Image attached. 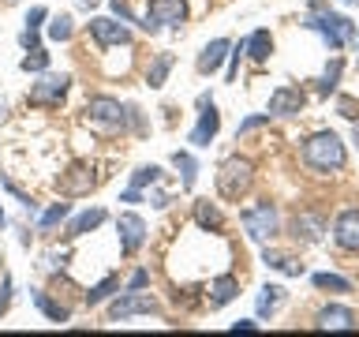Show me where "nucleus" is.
Returning <instances> with one entry per match:
<instances>
[{
  "label": "nucleus",
  "instance_id": "f257e3e1",
  "mask_svg": "<svg viewBox=\"0 0 359 337\" xmlns=\"http://www.w3.org/2000/svg\"><path fill=\"white\" fill-rule=\"evenodd\" d=\"M307 30H318L330 49H344L348 41H355V22L341 15V11H330L325 0H311V15L303 19Z\"/></svg>",
  "mask_w": 359,
  "mask_h": 337
},
{
  "label": "nucleus",
  "instance_id": "f03ea898",
  "mask_svg": "<svg viewBox=\"0 0 359 337\" xmlns=\"http://www.w3.org/2000/svg\"><path fill=\"white\" fill-rule=\"evenodd\" d=\"M303 161H307L314 173H337V168H344L348 150L333 131H318L303 143Z\"/></svg>",
  "mask_w": 359,
  "mask_h": 337
},
{
  "label": "nucleus",
  "instance_id": "7ed1b4c3",
  "mask_svg": "<svg viewBox=\"0 0 359 337\" xmlns=\"http://www.w3.org/2000/svg\"><path fill=\"white\" fill-rule=\"evenodd\" d=\"M255 184V165L247 161V157H229V161H221L217 168V195L229 199V202H240L247 191Z\"/></svg>",
  "mask_w": 359,
  "mask_h": 337
},
{
  "label": "nucleus",
  "instance_id": "20e7f679",
  "mask_svg": "<svg viewBox=\"0 0 359 337\" xmlns=\"http://www.w3.org/2000/svg\"><path fill=\"white\" fill-rule=\"evenodd\" d=\"M184 19H187V0H150L146 19L139 22V27L150 30V34H157L161 27H180Z\"/></svg>",
  "mask_w": 359,
  "mask_h": 337
},
{
  "label": "nucleus",
  "instance_id": "39448f33",
  "mask_svg": "<svg viewBox=\"0 0 359 337\" xmlns=\"http://www.w3.org/2000/svg\"><path fill=\"white\" fill-rule=\"evenodd\" d=\"M131 109H123L116 98H90L86 101V117L97 131H120Z\"/></svg>",
  "mask_w": 359,
  "mask_h": 337
},
{
  "label": "nucleus",
  "instance_id": "423d86ee",
  "mask_svg": "<svg viewBox=\"0 0 359 337\" xmlns=\"http://www.w3.org/2000/svg\"><path fill=\"white\" fill-rule=\"evenodd\" d=\"M240 221H243L247 236L262 244V240H269V236L277 232V206H273V202H258V206L240 213Z\"/></svg>",
  "mask_w": 359,
  "mask_h": 337
},
{
  "label": "nucleus",
  "instance_id": "0eeeda50",
  "mask_svg": "<svg viewBox=\"0 0 359 337\" xmlns=\"http://www.w3.org/2000/svg\"><path fill=\"white\" fill-rule=\"evenodd\" d=\"M67 86H72V75H53V72H41V79L30 86L27 101L30 105H60Z\"/></svg>",
  "mask_w": 359,
  "mask_h": 337
},
{
  "label": "nucleus",
  "instance_id": "6e6552de",
  "mask_svg": "<svg viewBox=\"0 0 359 337\" xmlns=\"http://www.w3.org/2000/svg\"><path fill=\"white\" fill-rule=\"evenodd\" d=\"M90 38L97 41V49H112V45H131V30L120 19L97 15V19H90Z\"/></svg>",
  "mask_w": 359,
  "mask_h": 337
},
{
  "label": "nucleus",
  "instance_id": "1a4fd4ad",
  "mask_svg": "<svg viewBox=\"0 0 359 337\" xmlns=\"http://www.w3.org/2000/svg\"><path fill=\"white\" fill-rule=\"evenodd\" d=\"M131 315H157V303L154 296H146V292H123V296L109 308V322H123V319H131Z\"/></svg>",
  "mask_w": 359,
  "mask_h": 337
},
{
  "label": "nucleus",
  "instance_id": "9d476101",
  "mask_svg": "<svg viewBox=\"0 0 359 337\" xmlns=\"http://www.w3.org/2000/svg\"><path fill=\"white\" fill-rule=\"evenodd\" d=\"M221 131V112L217 105H213L210 98H202V112H198V124H195V131L187 135V143L191 146H210L213 143V135Z\"/></svg>",
  "mask_w": 359,
  "mask_h": 337
},
{
  "label": "nucleus",
  "instance_id": "9b49d317",
  "mask_svg": "<svg viewBox=\"0 0 359 337\" xmlns=\"http://www.w3.org/2000/svg\"><path fill=\"white\" fill-rule=\"evenodd\" d=\"M116 232H120V251L123 255H135L146 240V221L139 213H120L116 218Z\"/></svg>",
  "mask_w": 359,
  "mask_h": 337
},
{
  "label": "nucleus",
  "instance_id": "f8f14e48",
  "mask_svg": "<svg viewBox=\"0 0 359 337\" xmlns=\"http://www.w3.org/2000/svg\"><path fill=\"white\" fill-rule=\"evenodd\" d=\"M307 105V94H303L299 86H277L273 94H269V117H292V112H299Z\"/></svg>",
  "mask_w": 359,
  "mask_h": 337
},
{
  "label": "nucleus",
  "instance_id": "ddd939ff",
  "mask_svg": "<svg viewBox=\"0 0 359 337\" xmlns=\"http://www.w3.org/2000/svg\"><path fill=\"white\" fill-rule=\"evenodd\" d=\"M333 240L344 251H359V210H344L333 221Z\"/></svg>",
  "mask_w": 359,
  "mask_h": 337
},
{
  "label": "nucleus",
  "instance_id": "4468645a",
  "mask_svg": "<svg viewBox=\"0 0 359 337\" xmlns=\"http://www.w3.org/2000/svg\"><path fill=\"white\" fill-rule=\"evenodd\" d=\"M322 232H325V221L318 213H296V221H292V236L303 244H318Z\"/></svg>",
  "mask_w": 359,
  "mask_h": 337
},
{
  "label": "nucleus",
  "instance_id": "2eb2a0df",
  "mask_svg": "<svg viewBox=\"0 0 359 337\" xmlns=\"http://www.w3.org/2000/svg\"><path fill=\"white\" fill-rule=\"evenodd\" d=\"M318 330H355V311L352 308H322L318 311Z\"/></svg>",
  "mask_w": 359,
  "mask_h": 337
},
{
  "label": "nucleus",
  "instance_id": "dca6fc26",
  "mask_svg": "<svg viewBox=\"0 0 359 337\" xmlns=\"http://www.w3.org/2000/svg\"><path fill=\"white\" fill-rule=\"evenodd\" d=\"M229 49H232V45H229V41H224V38H213V41L206 45V49H202V53H198V64H195V67H198V72H202V75H210V72H217V67L224 64V56H229Z\"/></svg>",
  "mask_w": 359,
  "mask_h": 337
},
{
  "label": "nucleus",
  "instance_id": "f3484780",
  "mask_svg": "<svg viewBox=\"0 0 359 337\" xmlns=\"http://www.w3.org/2000/svg\"><path fill=\"white\" fill-rule=\"evenodd\" d=\"M236 292H240V281H236L232 274H224V277H217L210 285V308L217 311V308H224L229 300H236Z\"/></svg>",
  "mask_w": 359,
  "mask_h": 337
},
{
  "label": "nucleus",
  "instance_id": "a211bd4d",
  "mask_svg": "<svg viewBox=\"0 0 359 337\" xmlns=\"http://www.w3.org/2000/svg\"><path fill=\"white\" fill-rule=\"evenodd\" d=\"M94 184H97V180L90 176L83 165H79V168H72V173H67V176L60 180V191H64L67 199H72V195H86V191L94 187Z\"/></svg>",
  "mask_w": 359,
  "mask_h": 337
},
{
  "label": "nucleus",
  "instance_id": "6ab92c4d",
  "mask_svg": "<svg viewBox=\"0 0 359 337\" xmlns=\"http://www.w3.org/2000/svg\"><path fill=\"white\" fill-rule=\"evenodd\" d=\"M262 263L269 266V270H280V274H288V277H299L303 274V263L299 258H292V255H285V251H262Z\"/></svg>",
  "mask_w": 359,
  "mask_h": 337
},
{
  "label": "nucleus",
  "instance_id": "aec40b11",
  "mask_svg": "<svg viewBox=\"0 0 359 337\" xmlns=\"http://www.w3.org/2000/svg\"><path fill=\"white\" fill-rule=\"evenodd\" d=\"M195 221L202 225L206 232H221V225H224V218H221V210L213 206L210 199H198L195 202Z\"/></svg>",
  "mask_w": 359,
  "mask_h": 337
},
{
  "label": "nucleus",
  "instance_id": "412c9836",
  "mask_svg": "<svg viewBox=\"0 0 359 337\" xmlns=\"http://www.w3.org/2000/svg\"><path fill=\"white\" fill-rule=\"evenodd\" d=\"M269 53H273V38H269V30H255L251 38H247V56L258 60V64H266Z\"/></svg>",
  "mask_w": 359,
  "mask_h": 337
},
{
  "label": "nucleus",
  "instance_id": "4be33fe9",
  "mask_svg": "<svg viewBox=\"0 0 359 337\" xmlns=\"http://www.w3.org/2000/svg\"><path fill=\"white\" fill-rule=\"evenodd\" d=\"M172 64H176V56H172V53H161V56L150 64V72H146V83H150L154 90H161L165 79H168V72H172Z\"/></svg>",
  "mask_w": 359,
  "mask_h": 337
},
{
  "label": "nucleus",
  "instance_id": "5701e85b",
  "mask_svg": "<svg viewBox=\"0 0 359 337\" xmlns=\"http://www.w3.org/2000/svg\"><path fill=\"white\" fill-rule=\"evenodd\" d=\"M101 221H105V210L94 206V210H86V213H79V218L67 225V232H72V236H83V232H90V229H97Z\"/></svg>",
  "mask_w": 359,
  "mask_h": 337
},
{
  "label": "nucleus",
  "instance_id": "b1692460",
  "mask_svg": "<svg viewBox=\"0 0 359 337\" xmlns=\"http://www.w3.org/2000/svg\"><path fill=\"white\" fill-rule=\"evenodd\" d=\"M30 300H34V303H38V308H41L45 315H49V319H53V322H67V319H72V311H67V308H64V303H53V300H49V296H45V292H38V289H34V292H30Z\"/></svg>",
  "mask_w": 359,
  "mask_h": 337
},
{
  "label": "nucleus",
  "instance_id": "393cba45",
  "mask_svg": "<svg viewBox=\"0 0 359 337\" xmlns=\"http://www.w3.org/2000/svg\"><path fill=\"white\" fill-rule=\"evenodd\" d=\"M280 300H285V289H280V285H266L262 296H258V315H262V319H266V315H273L280 308Z\"/></svg>",
  "mask_w": 359,
  "mask_h": 337
},
{
  "label": "nucleus",
  "instance_id": "a878e982",
  "mask_svg": "<svg viewBox=\"0 0 359 337\" xmlns=\"http://www.w3.org/2000/svg\"><path fill=\"white\" fill-rule=\"evenodd\" d=\"M172 165L180 168V173H184V191H191V187H195V173H198L195 157H191L187 150H176V154H172Z\"/></svg>",
  "mask_w": 359,
  "mask_h": 337
},
{
  "label": "nucleus",
  "instance_id": "bb28decb",
  "mask_svg": "<svg viewBox=\"0 0 359 337\" xmlns=\"http://www.w3.org/2000/svg\"><path fill=\"white\" fill-rule=\"evenodd\" d=\"M19 67H22V72H34V75L49 72V53H45L41 45H38V49H27V56L19 60Z\"/></svg>",
  "mask_w": 359,
  "mask_h": 337
},
{
  "label": "nucleus",
  "instance_id": "cd10ccee",
  "mask_svg": "<svg viewBox=\"0 0 359 337\" xmlns=\"http://www.w3.org/2000/svg\"><path fill=\"white\" fill-rule=\"evenodd\" d=\"M67 213H72V202H53V206L38 218V229H41V232H45V229H56V225H60Z\"/></svg>",
  "mask_w": 359,
  "mask_h": 337
},
{
  "label": "nucleus",
  "instance_id": "c85d7f7f",
  "mask_svg": "<svg viewBox=\"0 0 359 337\" xmlns=\"http://www.w3.org/2000/svg\"><path fill=\"white\" fill-rule=\"evenodd\" d=\"M116 289H120V277H105V281H97V285L86 292V308H97V303H101V300H109Z\"/></svg>",
  "mask_w": 359,
  "mask_h": 337
},
{
  "label": "nucleus",
  "instance_id": "c756f323",
  "mask_svg": "<svg viewBox=\"0 0 359 337\" xmlns=\"http://www.w3.org/2000/svg\"><path fill=\"white\" fill-rule=\"evenodd\" d=\"M72 34H75V19L67 15V11H60V15L49 22V38H53V41H67Z\"/></svg>",
  "mask_w": 359,
  "mask_h": 337
},
{
  "label": "nucleus",
  "instance_id": "7c9ffc66",
  "mask_svg": "<svg viewBox=\"0 0 359 337\" xmlns=\"http://www.w3.org/2000/svg\"><path fill=\"white\" fill-rule=\"evenodd\" d=\"M161 176H165V173H161L157 165H142V168H135V176H131V187H135V191H142L146 184H157Z\"/></svg>",
  "mask_w": 359,
  "mask_h": 337
},
{
  "label": "nucleus",
  "instance_id": "2f4dec72",
  "mask_svg": "<svg viewBox=\"0 0 359 337\" xmlns=\"http://www.w3.org/2000/svg\"><path fill=\"white\" fill-rule=\"evenodd\" d=\"M314 289H330V292H352V285H348L344 277H337V274H314Z\"/></svg>",
  "mask_w": 359,
  "mask_h": 337
},
{
  "label": "nucleus",
  "instance_id": "473e14b6",
  "mask_svg": "<svg viewBox=\"0 0 359 337\" xmlns=\"http://www.w3.org/2000/svg\"><path fill=\"white\" fill-rule=\"evenodd\" d=\"M341 60H333L330 67H325V75L318 79V94H330V90H337V79H341Z\"/></svg>",
  "mask_w": 359,
  "mask_h": 337
},
{
  "label": "nucleus",
  "instance_id": "72a5a7b5",
  "mask_svg": "<svg viewBox=\"0 0 359 337\" xmlns=\"http://www.w3.org/2000/svg\"><path fill=\"white\" fill-rule=\"evenodd\" d=\"M337 109H341V117L359 120V101H355V98H341V101H337Z\"/></svg>",
  "mask_w": 359,
  "mask_h": 337
},
{
  "label": "nucleus",
  "instance_id": "f704fd0d",
  "mask_svg": "<svg viewBox=\"0 0 359 337\" xmlns=\"http://www.w3.org/2000/svg\"><path fill=\"white\" fill-rule=\"evenodd\" d=\"M262 124H269V112H255V117H247V120L240 124V135L255 131V128H262Z\"/></svg>",
  "mask_w": 359,
  "mask_h": 337
},
{
  "label": "nucleus",
  "instance_id": "c9c22d12",
  "mask_svg": "<svg viewBox=\"0 0 359 337\" xmlns=\"http://www.w3.org/2000/svg\"><path fill=\"white\" fill-rule=\"evenodd\" d=\"M109 8H112V15H116V19H123V22H139V19L131 15V8L123 4V0H109Z\"/></svg>",
  "mask_w": 359,
  "mask_h": 337
},
{
  "label": "nucleus",
  "instance_id": "e433bc0d",
  "mask_svg": "<svg viewBox=\"0 0 359 337\" xmlns=\"http://www.w3.org/2000/svg\"><path fill=\"white\" fill-rule=\"evenodd\" d=\"M45 15H49L45 8H30V15H27V30H38L41 22H45Z\"/></svg>",
  "mask_w": 359,
  "mask_h": 337
},
{
  "label": "nucleus",
  "instance_id": "4c0bfd02",
  "mask_svg": "<svg viewBox=\"0 0 359 337\" xmlns=\"http://www.w3.org/2000/svg\"><path fill=\"white\" fill-rule=\"evenodd\" d=\"M146 281H150V274H146V270H135L131 281H128V289H131V292H139V289H146Z\"/></svg>",
  "mask_w": 359,
  "mask_h": 337
},
{
  "label": "nucleus",
  "instance_id": "58836bf2",
  "mask_svg": "<svg viewBox=\"0 0 359 337\" xmlns=\"http://www.w3.org/2000/svg\"><path fill=\"white\" fill-rule=\"evenodd\" d=\"M4 221H8V218H4V206H0V229H4Z\"/></svg>",
  "mask_w": 359,
  "mask_h": 337
},
{
  "label": "nucleus",
  "instance_id": "ea45409f",
  "mask_svg": "<svg viewBox=\"0 0 359 337\" xmlns=\"http://www.w3.org/2000/svg\"><path fill=\"white\" fill-rule=\"evenodd\" d=\"M4 112H8V105H4V101H0V117H4Z\"/></svg>",
  "mask_w": 359,
  "mask_h": 337
},
{
  "label": "nucleus",
  "instance_id": "a19ab883",
  "mask_svg": "<svg viewBox=\"0 0 359 337\" xmlns=\"http://www.w3.org/2000/svg\"><path fill=\"white\" fill-rule=\"evenodd\" d=\"M355 143H359V120H355Z\"/></svg>",
  "mask_w": 359,
  "mask_h": 337
},
{
  "label": "nucleus",
  "instance_id": "79ce46f5",
  "mask_svg": "<svg viewBox=\"0 0 359 337\" xmlns=\"http://www.w3.org/2000/svg\"><path fill=\"white\" fill-rule=\"evenodd\" d=\"M83 4H86V8H90V4H94V0H83Z\"/></svg>",
  "mask_w": 359,
  "mask_h": 337
},
{
  "label": "nucleus",
  "instance_id": "37998d69",
  "mask_svg": "<svg viewBox=\"0 0 359 337\" xmlns=\"http://www.w3.org/2000/svg\"><path fill=\"white\" fill-rule=\"evenodd\" d=\"M8 4H19V0H8Z\"/></svg>",
  "mask_w": 359,
  "mask_h": 337
},
{
  "label": "nucleus",
  "instance_id": "c03bdc74",
  "mask_svg": "<svg viewBox=\"0 0 359 337\" xmlns=\"http://www.w3.org/2000/svg\"><path fill=\"white\" fill-rule=\"evenodd\" d=\"M344 4H352V0H344Z\"/></svg>",
  "mask_w": 359,
  "mask_h": 337
}]
</instances>
